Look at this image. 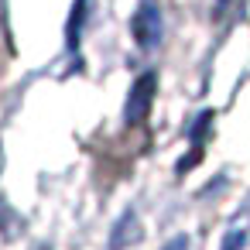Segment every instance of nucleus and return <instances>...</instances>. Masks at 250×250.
<instances>
[{
	"instance_id": "obj_3",
	"label": "nucleus",
	"mask_w": 250,
	"mask_h": 250,
	"mask_svg": "<svg viewBox=\"0 0 250 250\" xmlns=\"http://www.w3.org/2000/svg\"><path fill=\"white\" fill-rule=\"evenodd\" d=\"M247 236H250V229H247L243 223H233V226L226 229V236H223L219 250H243V247H247Z\"/></svg>"
},
{
	"instance_id": "obj_7",
	"label": "nucleus",
	"mask_w": 250,
	"mask_h": 250,
	"mask_svg": "<svg viewBox=\"0 0 250 250\" xmlns=\"http://www.w3.org/2000/svg\"><path fill=\"white\" fill-rule=\"evenodd\" d=\"M226 7H229V0H216V14H223Z\"/></svg>"
},
{
	"instance_id": "obj_1",
	"label": "nucleus",
	"mask_w": 250,
	"mask_h": 250,
	"mask_svg": "<svg viewBox=\"0 0 250 250\" xmlns=\"http://www.w3.org/2000/svg\"><path fill=\"white\" fill-rule=\"evenodd\" d=\"M154 93H158V72H144V76L134 79V86L127 93V103H124V124L127 127H137V124L147 120Z\"/></svg>"
},
{
	"instance_id": "obj_5",
	"label": "nucleus",
	"mask_w": 250,
	"mask_h": 250,
	"mask_svg": "<svg viewBox=\"0 0 250 250\" xmlns=\"http://www.w3.org/2000/svg\"><path fill=\"white\" fill-rule=\"evenodd\" d=\"M79 21H86V0H76V11H72V21H69V48L79 45Z\"/></svg>"
},
{
	"instance_id": "obj_2",
	"label": "nucleus",
	"mask_w": 250,
	"mask_h": 250,
	"mask_svg": "<svg viewBox=\"0 0 250 250\" xmlns=\"http://www.w3.org/2000/svg\"><path fill=\"white\" fill-rule=\"evenodd\" d=\"M130 35L141 48H154L161 42V11H158V0H141L134 21H130Z\"/></svg>"
},
{
	"instance_id": "obj_4",
	"label": "nucleus",
	"mask_w": 250,
	"mask_h": 250,
	"mask_svg": "<svg viewBox=\"0 0 250 250\" xmlns=\"http://www.w3.org/2000/svg\"><path fill=\"white\" fill-rule=\"evenodd\" d=\"M209 124H212V110H202V113L192 120V127H188V141H195L199 151H202V144H206V130H209Z\"/></svg>"
},
{
	"instance_id": "obj_6",
	"label": "nucleus",
	"mask_w": 250,
	"mask_h": 250,
	"mask_svg": "<svg viewBox=\"0 0 250 250\" xmlns=\"http://www.w3.org/2000/svg\"><path fill=\"white\" fill-rule=\"evenodd\" d=\"M161 250H188V240H185V236H175V240H168Z\"/></svg>"
}]
</instances>
